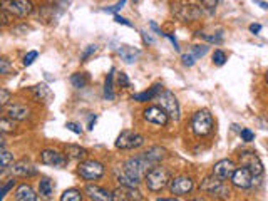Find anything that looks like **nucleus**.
Returning <instances> with one entry per match:
<instances>
[{
	"instance_id": "1",
	"label": "nucleus",
	"mask_w": 268,
	"mask_h": 201,
	"mask_svg": "<svg viewBox=\"0 0 268 201\" xmlns=\"http://www.w3.org/2000/svg\"><path fill=\"white\" fill-rule=\"evenodd\" d=\"M169 181H171V173H169L168 168L161 166V165L152 166L151 170L147 171V175L144 176V183L151 193L163 191V189L169 184Z\"/></svg>"
},
{
	"instance_id": "2",
	"label": "nucleus",
	"mask_w": 268,
	"mask_h": 201,
	"mask_svg": "<svg viewBox=\"0 0 268 201\" xmlns=\"http://www.w3.org/2000/svg\"><path fill=\"white\" fill-rule=\"evenodd\" d=\"M152 166H155V165H152V163L147 159L143 153L128 157V159L124 161V165H123L124 171L128 173L129 176H133L134 179H138L139 183L143 181L144 176L147 175V171H149Z\"/></svg>"
},
{
	"instance_id": "3",
	"label": "nucleus",
	"mask_w": 268,
	"mask_h": 201,
	"mask_svg": "<svg viewBox=\"0 0 268 201\" xmlns=\"http://www.w3.org/2000/svg\"><path fill=\"white\" fill-rule=\"evenodd\" d=\"M213 128H215V121H213L210 111L201 109L193 114V117H191V131H193L195 136L203 138V136L211 134Z\"/></svg>"
},
{
	"instance_id": "4",
	"label": "nucleus",
	"mask_w": 268,
	"mask_h": 201,
	"mask_svg": "<svg viewBox=\"0 0 268 201\" xmlns=\"http://www.w3.org/2000/svg\"><path fill=\"white\" fill-rule=\"evenodd\" d=\"M0 10L22 19L34 12V4L32 0H0Z\"/></svg>"
},
{
	"instance_id": "5",
	"label": "nucleus",
	"mask_w": 268,
	"mask_h": 201,
	"mask_svg": "<svg viewBox=\"0 0 268 201\" xmlns=\"http://www.w3.org/2000/svg\"><path fill=\"white\" fill-rule=\"evenodd\" d=\"M200 189L203 193H208V194H211V196H215L216 199H228L229 194H232V191H229V188L226 186V184L213 175L206 176L203 181L200 183Z\"/></svg>"
},
{
	"instance_id": "6",
	"label": "nucleus",
	"mask_w": 268,
	"mask_h": 201,
	"mask_svg": "<svg viewBox=\"0 0 268 201\" xmlns=\"http://www.w3.org/2000/svg\"><path fill=\"white\" fill-rule=\"evenodd\" d=\"M104 173H106V168L101 161L96 159H84L78 166V175L86 181H97L104 176Z\"/></svg>"
},
{
	"instance_id": "7",
	"label": "nucleus",
	"mask_w": 268,
	"mask_h": 201,
	"mask_svg": "<svg viewBox=\"0 0 268 201\" xmlns=\"http://www.w3.org/2000/svg\"><path fill=\"white\" fill-rule=\"evenodd\" d=\"M173 14L176 15L179 20H183V22H195V20H198L201 17V14H203V10L201 7H198L196 4H189V2H176L173 4Z\"/></svg>"
},
{
	"instance_id": "8",
	"label": "nucleus",
	"mask_w": 268,
	"mask_h": 201,
	"mask_svg": "<svg viewBox=\"0 0 268 201\" xmlns=\"http://www.w3.org/2000/svg\"><path fill=\"white\" fill-rule=\"evenodd\" d=\"M156 101H158V104H160L161 109H165V112L169 117L174 119V121H179V117H181V111H179V104H178L176 96H174L171 91H163L161 94L156 97Z\"/></svg>"
},
{
	"instance_id": "9",
	"label": "nucleus",
	"mask_w": 268,
	"mask_h": 201,
	"mask_svg": "<svg viewBox=\"0 0 268 201\" xmlns=\"http://www.w3.org/2000/svg\"><path fill=\"white\" fill-rule=\"evenodd\" d=\"M144 144V136H141L139 133L131 131V129H124L116 139V148L118 149H138Z\"/></svg>"
},
{
	"instance_id": "10",
	"label": "nucleus",
	"mask_w": 268,
	"mask_h": 201,
	"mask_svg": "<svg viewBox=\"0 0 268 201\" xmlns=\"http://www.w3.org/2000/svg\"><path fill=\"white\" fill-rule=\"evenodd\" d=\"M168 188H169V193L174 194V196H186V194H189L195 189V181L191 176L179 175L171 178Z\"/></svg>"
},
{
	"instance_id": "11",
	"label": "nucleus",
	"mask_w": 268,
	"mask_h": 201,
	"mask_svg": "<svg viewBox=\"0 0 268 201\" xmlns=\"http://www.w3.org/2000/svg\"><path fill=\"white\" fill-rule=\"evenodd\" d=\"M238 159H240V165L250 170V173L255 178L263 175V165H261L260 157L256 156L253 151H242V153L238 154Z\"/></svg>"
},
{
	"instance_id": "12",
	"label": "nucleus",
	"mask_w": 268,
	"mask_h": 201,
	"mask_svg": "<svg viewBox=\"0 0 268 201\" xmlns=\"http://www.w3.org/2000/svg\"><path fill=\"white\" fill-rule=\"evenodd\" d=\"M143 119L147 124H152V126L165 128L169 121V116L160 106H149L143 111Z\"/></svg>"
},
{
	"instance_id": "13",
	"label": "nucleus",
	"mask_w": 268,
	"mask_h": 201,
	"mask_svg": "<svg viewBox=\"0 0 268 201\" xmlns=\"http://www.w3.org/2000/svg\"><path fill=\"white\" fill-rule=\"evenodd\" d=\"M41 163L46 166H54V168H65L69 163V157L59 153L56 149H42L41 151Z\"/></svg>"
},
{
	"instance_id": "14",
	"label": "nucleus",
	"mask_w": 268,
	"mask_h": 201,
	"mask_svg": "<svg viewBox=\"0 0 268 201\" xmlns=\"http://www.w3.org/2000/svg\"><path fill=\"white\" fill-rule=\"evenodd\" d=\"M232 184L235 188H238V189H248L251 188V184H253V179L255 176L251 175L250 170H247V168H237L235 170V173L232 175Z\"/></svg>"
},
{
	"instance_id": "15",
	"label": "nucleus",
	"mask_w": 268,
	"mask_h": 201,
	"mask_svg": "<svg viewBox=\"0 0 268 201\" xmlns=\"http://www.w3.org/2000/svg\"><path fill=\"white\" fill-rule=\"evenodd\" d=\"M235 170H237V165L233 163V159H221V161L215 163V166H213V176L225 181V179L232 178Z\"/></svg>"
},
{
	"instance_id": "16",
	"label": "nucleus",
	"mask_w": 268,
	"mask_h": 201,
	"mask_svg": "<svg viewBox=\"0 0 268 201\" xmlns=\"http://www.w3.org/2000/svg\"><path fill=\"white\" fill-rule=\"evenodd\" d=\"M84 193L91 201H114V194L106 188L97 186V184H87L84 188Z\"/></svg>"
},
{
	"instance_id": "17",
	"label": "nucleus",
	"mask_w": 268,
	"mask_h": 201,
	"mask_svg": "<svg viewBox=\"0 0 268 201\" xmlns=\"http://www.w3.org/2000/svg\"><path fill=\"white\" fill-rule=\"evenodd\" d=\"M10 171H12L14 176H24V178L37 175V168L27 159H20V161L12 163V165H10Z\"/></svg>"
},
{
	"instance_id": "18",
	"label": "nucleus",
	"mask_w": 268,
	"mask_h": 201,
	"mask_svg": "<svg viewBox=\"0 0 268 201\" xmlns=\"http://www.w3.org/2000/svg\"><path fill=\"white\" fill-rule=\"evenodd\" d=\"M114 194V201H143V194L138 191V188H119Z\"/></svg>"
},
{
	"instance_id": "19",
	"label": "nucleus",
	"mask_w": 268,
	"mask_h": 201,
	"mask_svg": "<svg viewBox=\"0 0 268 201\" xmlns=\"http://www.w3.org/2000/svg\"><path fill=\"white\" fill-rule=\"evenodd\" d=\"M14 201H39V198H37V193L29 183H22L15 189Z\"/></svg>"
},
{
	"instance_id": "20",
	"label": "nucleus",
	"mask_w": 268,
	"mask_h": 201,
	"mask_svg": "<svg viewBox=\"0 0 268 201\" xmlns=\"http://www.w3.org/2000/svg\"><path fill=\"white\" fill-rule=\"evenodd\" d=\"M114 179L121 184L123 188H138L139 186V181L138 179H134L133 176H129L128 173L124 171V168H114Z\"/></svg>"
},
{
	"instance_id": "21",
	"label": "nucleus",
	"mask_w": 268,
	"mask_h": 201,
	"mask_svg": "<svg viewBox=\"0 0 268 201\" xmlns=\"http://www.w3.org/2000/svg\"><path fill=\"white\" fill-rule=\"evenodd\" d=\"M163 91H165V89H163L161 84H155L152 88H149L147 91L139 92V94H133V96H131V99L136 101V102H149L152 99H156V97L160 96Z\"/></svg>"
},
{
	"instance_id": "22",
	"label": "nucleus",
	"mask_w": 268,
	"mask_h": 201,
	"mask_svg": "<svg viewBox=\"0 0 268 201\" xmlns=\"http://www.w3.org/2000/svg\"><path fill=\"white\" fill-rule=\"evenodd\" d=\"M7 117L12 121H25L30 117V109L27 106L22 104H14L7 107Z\"/></svg>"
},
{
	"instance_id": "23",
	"label": "nucleus",
	"mask_w": 268,
	"mask_h": 201,
	"mask_svg": "<svg viewBox=\"0 0 268 201\" xmlns=\"http://www.w3.org/2000/svg\"><path fill=\"white\" fill-rule=\"evenodd\" d=\"M64 153L69 159H75V161H84L87 157V149L83 148L79 144H65L64 146Z\"/></svg>"
},
{
	"instance_id": "24",
	"label": "nucleus",
	"mask_w": 268,
	"mask_h": 201,
	"mask_svg": "<svg viewBox=\"0 0 268 201\" xmlns=\"http://www.w3.org/2000/svg\"><path fill=\"white\" fill-rule=\"evenodd\" d=\"M118 54H119V57H121L126 64H134L139 59L141 51H138V49H134L131 46H119Z\"/></svg>"
},
{
	"instance_id": "25",
	"label": "nucleus",
	"mask_w": 268,
	"mask_h": 201,
	"mask_svg": "<svg viewBox=\"0 0 268 201\" xmlns=\"http://www.w3.org/2000/svg\"><path fill=\"white\" fill-rule=\"evenodd\" d=\"M143 154L152 163V165L156 166V165H160V163L168 156V151L165 148H161V146H151V148H147Z\"/></svg>"
},
{
	"instance_id": "26",
	"label": "nucleus",
	"mask_w": 268,
	"mask_h": 201,
	"mask_svg": "<svg viewBox=\"0 0 268 201\" xmlns=\"http://www.w3.org/2000/svg\"><path fill=\"white\" fill-rule=\"evenodd\" d=\"M32 94L37 102H49L52 99V91L49 89L47 84H39L35 88H32Z\"/></svg>"
},
{
	"instance_id": "27",
	"label": "nucleus",
	"mask_w": 268,
	"mask_h": 201,
	"mask_svg": "<svg viewBox=\"0 0 268 201\" xmlns=\"http://www.w3.org/2000/svg\"><path fill=\"white\" fill-rule=\"evenodd\" d=\"M39 194H41V198H46V199L52 198L54 183L49 178H41V181H39Z\"/></svg>"
},
{
	"instance_id": "28",
	"label": "nucleus",
	"mask_w": 268,
	"mask_h": 201,
	"mask_svg": "<svg viewBox=\"0 0 268 201\" xmlns=\"http://www.w3.org/2000/svg\"><path fill=\"white\" fill-rule=\"evenodd\" d=\"M114 72H116V69H111L106 77V83H104V97H106L107 101H112L114 99V91H112V79H114Z\"/></svg>"
},
{
	"instance_id": "29",
	"label": "nucleus",
	"mask_w": 268,
	"mask_h": 201,
	"mask_svg": "<svg viewBox=\"0 0 268 201\" xmlns=\"http://www.w3.org/2000/svg\"><path fill=\"white\" fill-rule=\"evenodd\" d=\"M89 83V75L84 74V72H75L70 75V84L74 86L75 89H83Z\"/></svg>"
},
{
	"instance_id": "30",
	"label": "nucleus",
	"mask_w": 268,
	"mask_h": 201,
	"mask_svg": "<svg viewBox=\"0 0 268 201\" xmlns=\"http://www.w3.org/2000/svg\"><path fill=\"white\" fill-rule=\"evenodd\" d=\"M12 163H14V154L10 153V151H7V149L0 151V173L7 170Z\"/></svg>"
},
{
	"instance_id": "31",
	"label": "nucleus",
	"mask_w": 268,
	"mask_h": 201,
	"mask_svg": "<svg viewBox=\"0 0 268 201\" xmlns=\"http://www.w3.org/2000/svg\"><path fill=\"white\" fill-rule=\"evenodd\" d=\"M61 201H83V193L75 188L65 189V191L61 194Z\"/></svg>"
},
{
	"instance_id": "32",
	"label": "nucleus",
	"mask_w": 268,
	"mask_h": 201,
	"mask_svg": "<svg viewBox=\"0 0 268 201\" xmlns=\"http://www.w3.org/2000/svg\"><path fill=\"white\" fill-rule=\"evenodd\" d=\"M15 131V123L9 117H0V134L5 133H14Z\"/></svg>"
},
{
	"instance_id": "33",
	"label": "nucleus",
	"mask_w": 268,
	"mask_h": 201,
	"mask_svg": "<svg viewBox=\"0 0 268 201\" xmlns=\"http://www.w3.org/2000/svg\"><path fill=\"white\" fill-rule=\"evenodd\" d=\"M15 184H17V181H15V178H10V179H7L2 186H0V201H2L4 198H5V194L7 193H10L12 189L15 188Z\"/></svg>"
},
{
	"instance_id": "34",
	"label": "nucleus",
	"mask_w": 268,
	"mask_h": 201,
	"mask_svg": "<svg viewBox=\"0 0 268 201\" xmlns=\"http://www.w3.org/2000/svg\"><path fill=\"white\" fill-rule=\"evenodd\" d=\"M189 54L196 59V61H198V59L205 57L208 54V46H193L189 49Z\"/></svg>"
},
{
	"instance_id": "35",
	"label": "nucleus",
	"mask_w": 268,
	"mask_h": 201,
	"mask_svg": "<svg viewBox=\"0 0 268 201\" xmlns=\"http://www.w3.org/2000/svg\"><path fill=\"white\" fill-rule=\"evenodd\" d=\"M226 62V54L221 51V49H216L215 52H213V64L215 66H223V64Z\"/></svg>"
},
{
	"instance_id": "36",
	"label": "nucleus",
	"mask_w": 268,
	"mask_h": 201,
	"mask_svg": "<svg viewBox=\"0 0 268 201\" xmlns=\"http://www.w3.org/2000/svg\"><path fill=\"white\" fill-rule=\"evenodd\" d=\"M37 57H39V52H37V51H30V52L24 57L22 64H24L25 67H29V66H32V64H34V61H35Z\"/></svg>"
},
{
	"instance_id": "37",
	"label": "nucleus",
	"mask_w": 268,
	"mask_h": 201,
	"mask_svg": "<svg viewBox=\"0 0 268 201\" xmlns=\"http://www.w3.org/2000/svg\"><path fill=\"white\" fill-rule=\"evenodd\" d=\"M118 84H119V88H123V89H128L131 83H129V77H128V74H124V72H119L118 74Z\"/></svg>"
},
{
	"instance_id": "38",
	"label": "nucleus",
	"mask_w": 268,
	"mask_h": 201,
	"mask_svg": "<svg viewBox=\"0 0 268 201\" xmlns=\"http://www.w3.org/2000/svg\"><path fill=\"white\" fill-rule=\"evenodd\" d=\"M10 99H12V94L7 89H0V106H7Z\"/></svg>"
},
{
	"instance_id": "39",
	"label": "nucleus",
	"mask_w": 268,
	"mask_h": 201,
	"mask_svg": "<svg viewBox=\"0 0 268 201\" xmlns=\"http://www.w3.org/2000/svg\"><path fill=\"white\" fill-rule=\"evenodd\" d=\"M10 70H12V64H10L7 59H2V57H0V75L9 74Z\"/></svg>"
},
{
	"instance_id": "40",
	"label": "nucleus",
	"mask_w": 268,
	"mask_h": 201,
	"mask_svg": "<svg viewBox=\"0 0 268 201\" xmlns=\"http://www.w3.org/2000/svg\"><path fill=\"white\" fill-rule=\"evenodd\" d=\"M198 37H201V39H205L208 42H213V44H221L223 42V37L221 35H206V34H198Z\"/></svg>"
},
{
	"instance_id": "41",
	"label": "nucleus",
	"mask_w": 268,
	"mask_h": 201,
	"mask_svg": "<svg viewBox=\"0 0 268 201\" xmlns=\"http://www.w3.org/2000/svg\"><path fill=\"white\" fill-rule=\"evenodd\" d=\"M96 51H97V46H96V44H94V46H87V47H86V51L83 52V56H81V61L86 62L87 59H89V57L92 56V54H96Z\"/></svg>"
},
{
	"instance_id": "42",
	"label": "nucleus",
	"mask_w": 268,
	"mask_h": 201,
	"mask_svg": "<svg viewBox=\"0 0 268 201\" xmlns=\"http://www.w3.org/2000/svg\"><path fill=\"white\" fill-rule=\"evenodd\" d=\"M181 61H183V66H186V67H193V66H195V62H196V59L188 52V54H183Z\"/></svg>"
},
{
	"instance_id": "43",
	"label": "nucleus",
	"mask_w": 268,
	"mask_h": 201,
	"mask_svg": "<svg viewBox=\"0 0 268 201\" xmlns=\"http://www.w3.org/2000/svg\"><path fill=\"white\" fill-rule=\"evenodd\" d=\"M240 136H242V139L245 141V143H251V141L255 139V134L250 131V129H242L240 131Z\"/></svg>"
},
{
	"instance_id": "44",
	"label": "nucleus",
	"mask_w": 268,
	"mask_h": 201,
	"mask_svg": "<svg viewBox=\"0 0 268 201\" xmlns=\"http://www.w3.org/2000/svg\"><path fill=\"white\" fill-rule=\"evenodd\" d=\"M70 0H47V4H51L52 7H59V9H65L69 5Z\"/></svg>"
},
{
	"instance_id": "45",
	"label": "nucleus",
	"mask_w": 268,
	"mask_h": 201,
	"mask_svg": "<svg viewBox=\"0 0 268 201\" xmlns=\"http://www.w3.org/2000/svg\"><path fill=\"white\" fill-rule=\"evenodd\" d=\"M65 128H67L69 131L74 133V134H83V128H81L79 124H75V123H65Z\"/></svg>"
},
{
	"instance_id": "46",
	"label": "nucleus",
	"mask_w": 268,
	"mask_h": 201,
	"mask_svg": "<svg viewBox=\"0 0 268 201\" xmlns=\"http://www.w3.org/2000/svg\"><path fill=\"white\" fill-rule=\"evenodd\" d=\"M201 5H203L205 9H208L210 12H213V10L216 9V4H218V0H200Z\"/></svg>"
},
{
	"instance_id": "47",
	"label": "nucleus",
	"mask_w": 268,
	"mask_h": 201,
	"mask_svg": "<svg viewBox=\"0 0 268 201\" xmlns=\"http://www.w3.org/2000/svg\"><path fill=\"white\" fill-rule=\"evenodd\" d=\"M126 5V0H119V2L114 5V7H107V9H104V12H118V10H121L123 7Z\"/></svg>"
},
{
	"instance_id": "48",
	"label": "nucleus",
	"mask_w": 268,
	"mask_h": 201,
	"mask_svg": "<svg viewBox=\"0 0 268 201\" xmlns=\"http://www.w3.org/2000/svg\"><path fill=\"white\" fill-rule=\"evenodd\" d=\"M114 20H116L118 24H123V25H126V27H133V24H131L128 19L121 17V15H114Z\"/></svg>"
},
{
	"instance_id": "49",
	"label": "nucleus",
	"mask_w": 268,
	"mask_h": 201,
	"mask_svg": "<svg viewBox=\"0 0 268 201\" xmlns=\"http://www.w3.org/2000/svg\"><path fill=\"white\" fill-rule=\"evenodd\" d=\"M96 121H97V116H96V114H91V116H89V121H87V129H89V131H92V129H94Z\"/></svg>"
},
{
	"instance_id": "50",
	"label": "nucleus",
	"mask_w": 268,
	"mask_h": 201,
	"mask_svg": "<svg viewBox=\"0 0 268 201\" xmlns=\"http://www.w3.org/2000/svg\"><path fill=\"white\" fill-rule=\"evenodd\" d=\"M260 30H261V25L260 24H251L250 25V32H253V34H258Z\"/></svg>"
},
{
	"instance_id": "51",
	"label": "nucleus",
	"mask_w": 268,
	"mask_h": 201,
	"mask_svg": "<svg viewBox=\"0 0 268 201\" xmlns=\"http://www.w3.org/2000/svg\"><path fill=\"white\" fill-rule=\"evenodd\" d=\"M165 35L168 37V39H169V41H171V44L174 46V51H179V46H178V41H176V39H174V37H173V35H169V34H165Z\"/></svg>"
},
{
	"instance_id": "52",
	"label": "nucleus",
	"mask_w": 268,
	"mask_h": 201,
	"mask_svg": "<svg viewBox=\"0 0 268 201\" xmlns=\"http://www.w3.org/2000/svg\"><path fill=\"white\" fill-rule=\"evenodd\" d=\"M141 34H143V41L146 42V44H152V42H155V41H152V37L147 35L146 32H141Z\"/></svg>"
},
{
	"instance_id": "53",
	"label": "nucleus",
	"mask_w": 268,
	"mask_h": 201,
	"mask_svg": "<svg viewBox=\"0 0 268 201\" xmlns=\"http://www.w3.org/2000/svg\"><path fill=\"white\" fill-rule=\"evenodd\" d=\"M253 2H255L256 5H260V7L263 9V10H268V4L263 2V0H253Z\"/></svg>"
},
{
	"instance_id": "54",
	"label": "nucleus",
	"mask_w": 268,
	"mask_h": 201,
	"mask_svg": "<svg viewBox=\"0 0 268 201\" xmlns=\"http://www.w3.org/2000/svg\"><path fill=\"white\" fill-rule=\"evenodd\" d=\"M149 25H151V29H152V30H155V32H156V34H160V35H161V34H163V32H161V30H160V27H158V25H156V24H155V22H151V24H149Z\"/></svg>"
},
{
	"instance_id": "55",
	"label": "nucleus",
	"mask_w": 268,
	"mask_h": 201,
	"mask_svg": "<svg viewBox=\"0 0 268 201\" xmlns=\"http://www.w3.org/2000/svg\"><path fill=\"white\" fill-rule=\"evenodd\" d=\"M5 149V141H4V136L0 134V151Z\"/></svg>"
},
{
	"instance_id": "56",
	"label": "nucleus",
	"mask_w": 268,
	"mask_h": 201,
	"mask_svg": "<svg viewBox=\"0 0 268 201\" xmlns=\"http://www.w3.org/2000/svg\"><path fill=\"white\" fill-rule=\"evenodd\" d=\"M156 201H178V199H174V198H158Z\"/></svg>"
},
{
	"instance_id": "57",
	"label": "nucleus",
	"mask_w": 268,
	"mask_h": 201,
	"mask_svg": "<svg viewBox=\"0 0 268 201\" xmlns=\"http://www.w3.org/2000/svg\"><path fill=\"white\" fill-rule=\"evenodd\" d=\"M265 81H266V84H268V72H266V75H265Z\"/></svg>"
},
{
	"instance_id": "58",
	"label": "nucleus",
	"mask_w": 268,
	"mask_h": 201,
	"mask_svg": "<svg viewBox=\"0 0 268 201\" xmlns=\"http://www.w3.org/2000/svg\"><path fill=\"white\" fill-rule=\"evenodd\" d=\"M193 201H205V199H193Z\"/></svg>"
},
{
	"instance_id": "59",
	"label": "nucleus",
	"mask_w": 268,
	"mask_h": 201,
	"mask_svg": "<svg viewBox=\"0 0 268 201\" xmlns=\"http://www.w3.org/2000/svg\"><path fill=\"white\" fill-rule=\"evenodd\" d=\"M0 112H2V106H0Z\"/></svg>"
},
{
	"instance_id": "60",
	"label": "nucleus",
	"mask_w": 268,
	"mask_h": 201,
	"mask_svg": "<svg viewBox=\"0 0 268 201\" xmlns=\"http://www.w3.org/2000/svg\"><path fill=\"white\" fill-rule=\"evenodd\" d=\"M133 2H138V0H133Z\"/></svg>"
}]
</instances>
